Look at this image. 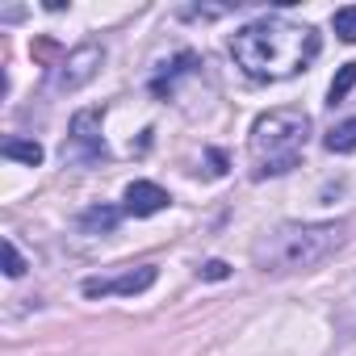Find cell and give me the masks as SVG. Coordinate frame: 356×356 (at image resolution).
Here are the masks:
<instances>
[{"mask_svg":"<svg viewBox=\"0 0 356 356\" xmlns=\"http://www.w3.org/2000/svg\"><path fill=\"white\" fill-rule=\"evenodd\" d=\"M323 42L306 22H285V17H260L231 38L235 63L252 80H289L306 72L318 59Z\"/></svg>","mask_w":356,"mask_h":356,"instance_id":"obj_1","label":"cell"},{"mask_svg":"<svg viewBox=\"0 0 356 356\" xmlns=\"http://www.w3.org/2000/svg\"><path fill=\"white\" fill-rule=\"evenodd\" d=\"M348 222H281L264 231L252 248V260L260 273H302L323 264L343 248Z\"/></svg>","mask_w":356,"mask_h":356,"instance_id":"obj_2","label":"cell"},{"mask_svg":"<svg viewBox=\"0 0 356 356\" xmlns=\"http://www.w3.org/2000/svg\"><path fill=\"white\" fill-rule=\"evenodd\" d=\"M306 134H310V118L306 109H268L252 122V159H256V176H281L293 172L302 163L306 151Z\"/></svg>","mask_w":356,"mask_h":356,"instance_id":"obj_3","label":"cell"},{"mask_svg":"<svg viewBox=\"0 0 356 356\" xmlns=\"http://www.w3.org/2000/svg\"><path fill=\"white\" fill-rule=\"evenodd\" d=\"M101 63H105V51H101L97 42L76 47V51L59 63V72H55V92H76V88H84V84L101 72Z\"/></svg>","mask_w":356,"mask_h":356,"instance_id":"obj_4","label":"cell"},{"mask_svg":"<svg viewBox=\"0 0 356 356\" xmlns=\"http://www.w3.org/2000/svg\"><path fill=\"white\" fill-rule=\"evenodd\" d=\"M151 285H155V268L143 264V268H130V273H122V277H88V281H84V293H88V298H109V293L134 298V293H143V289H151Z\"/></svg>","mask_w":356,"mask_h":356,"instance_id":"obj_5","label":"cell"},{"mask_svg":"<svg viewBox=\"0 0 356 356\" xmlns=\"http://www.w3.org/2000/svg\"><path fill=\"white\" fill-rule=\"evenodd\" d=\"M168 193L155 185V181H134V185H126V214H134V218H151V214H159V210H168Z\"/></svg>","mask_w":356,"mask_h":356,"instance_id":"obj_6","label":"cell"},{"mask_svg":"<svg viewBox=\"0 0 356 356\" xmlns=\"http://www.w3.org/2000/svg\"><path fill=\"white\" fill-rule=\"evenodd\" d=\"M72 143L84 147L88 155H105V143H101V109H80L72 118Z\"/></svg>","mask_w":356,"mask_h":356,"instance_id":"obj_7","label":"cell"},{"mask_svg":"<svg viewBox=\"0 0 356 356\" xmlns=\"http://www.w3.org/2000/svg\"><path fill=\"white\" fill-rule=\"evenodd\" d=\"M5 159H17V163H30V168H38L42 163V143H34V138H5Z\"/></svg>","mask_w":356,"mask_h":356,"instance_id":"obj_8","label":"cell"},{"mask_svg":"<svg viewBox=\"0 0 356 356\" xmlns=\"http://www.w3.org/2000/svg\"><path fill=\"white\" fill-rule=\"evenodd\" d=\"M323 147H327V151H335V155L356 151V118H348V122L331 126V130H327V138H323Z\"/></svg>","mask_w":356,"mask_h":356,"instance_id":"obj_9","label":"cell"},{"mask_svg":"<svg viewBox=\"0 0 356 356\" xmlns=\"http://www.w3.org/2000/svg\"><path fill=\"white\" fill-rule=\"evenodd\" d=\"M356 88V63H343L339 72H335V80H331V88H327V97H331V105H339L348 92Z\"/></svg>","mask_w":356,"mask_h":356,"instance_id":"obj_10","label":"cell"},{"mask_svg":"<svg viewBox=\"0 0 356 356\" xmlns=\"http://www.w3.org/2000/svg\"><path fill=\"white\" fill-rule=\"evenodd\" d=\"M118 218H122L118 210H109V206H92V210H84V218H80V222H84L88 231H113V227H118Z\"/></svg>","mask_w":356,"mask_h":356,"instance_id":"obj_11","label":"cell"},{"mask_svg":"<svg viewBox=\"0 0 356 356\" xmlns=\"http://www.w3.org/2000/svg\"><path fill=\"white\" fill-rule=\"evenodd\" d=\"M331 26H335V34H339L343 42H356V9H339V13L331 17Z\"/></svg>","mask_w":356,"mask_h":356,"instance_id":"obj_12","label":"cell"},{"mask_svg":"<svg viewBox=\"0 0 356 356\" xmlns=\"http://www.w3.org/2000/svg\"><path fill=\"white\" fill-rule=\"evenodd\" d=\"M5 273H9V277H22V273H26V260H22V252L13 248V239H5Z\"/></svg>","mask_w":356,"mask_h":356,"instance_id":"obj_13","label":"cell"},{"mask_svg":"<svg viewBox=\"0 0 356 356\" xmlns=\"http://www.w3.org/2000/svg\"><path fill=\"white\" fill-rule=\"evenodd\" d=\"M202 277H206V281H227L231 268H227L222 260H210V264H202Z\"/></svg>","mask_w":356,"mask_h":356,"instance_id":"obj_14","label":"cell"}]
</instances>
